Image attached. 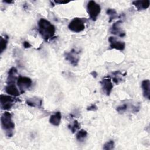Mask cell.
<instances>
[{"mask_svg":"<svg viewBox=\"0 0 150 150\" xmlns=\"http://www.w3.org/2000/svg\"><path fill=\"white\" fill-rule=\"evenodd\" d=\"M122 23V21L121 20H118L115 22H114L110 29L111 33L117 35L118 36H120L121 38L125 36L126 35L125 32L123 30V29L121 27Z\"/></svg>","mask_w":150,"mask_h":150,"instance_id":"obj_9","label":"cell"},{"mask_svg":"<svg viewBox=\"0 0 150 150\" xmlns=\"http://www.w3.org/2000/svg\"><path fill=\"white\" fill-rule=\"evenodd\" d=\"M91 75H92V76L94 77V78H96L97 76V73L96 71H93L92 72H91Z\"/></svg>","mask_w":150,"mask_h":150,"instance_id":"obj_26","label":"cell"},{"mask_svg":"<svg viewBox=\"0 0 150 150\" xmlns=\"http://www.w3.org/2000/svg\"><path fill=\"white\" fill-rule=\"evenodd\" d=\"M114 147V141L113 140H110L106 142L103 146V149L105 150H110L113 149Z\"/></svg>","mask_w":150,"mask_h":150,"instance_id":"obj_22","label":"cell"},{"mask_svg":"<svg viewBox=\"0 0 150 150\" xmlns=\"http://www.w3.org/2000/svg\"><path fill=\"white\" fill-rule=\"evenodd\" d=\"M12 115L8 111L5 112L1 116V123L2 129L8 138H11L13 135L15 124L12 119Z\"/></svg>","mask_w":150,"mask_h":150,"instance_id":"obj_2","label":"cell"},{"mask_svg":"<svg viewBox=\"0 0 150 150\" xmlns=\"http://www.w3.org/2000/svg\"><path fill=\"white\" fill-rule=\"evenodd\" d=\"M62 119V114L60 111H57L54 114L50 115L49 122L54 126H59L60 124Z\"/></svg>","mask_w":150,"mask_h":150,"instance_id":"obj_16","label":"cell"},{"mask_svg":"<svg viewBox=\"0 0 150 150\" xmlns=\"http://www.w3.org/2000/svg\"><path fill=\"white\" fill-rule=\"evenodd\" d=\"M87 132L83 129L79 130L76 135L77 140L79 142L84 141L85 139L87 138Z\"/></svg>","mask_w":150,"mask_h":150,"instance_id":"obj_18","label":"cell"},{"mask_svg":"<svg viewBox=\"0 0 150 150\" xmlns=\"http://www.w3.org/2000/svg\"><path fill=\"white\" fill-rule=\"evenodd\" d=\"M3 2H6V3H8V4H11V3H12V2H13V1H3Z\"/></svg>","mask_w":150,"mask_h":150,"instance_id":"obj_28","label":"cell"},{"mask_svg":"<svg viewBox=\"0 0 150 150\" xmlns=\"http://www.w3.org/2000/svg\"><path fill=\"white\" fill-rule=\"evenodd\" d=\"M17 101L18 100L15 98L13 96L12 97L11 95L1 94L0 96L1 108L4 110H9Z\"/></svg>","mask_w":150,"mask_h":150,"instance_id":"obj_5","label":"cell"},{"mask_svg":"<svg viewBox=\"0 0 150 150\" xmlns=\"http://www.w3.org/2000/svg\"><path fill=\"white\" fill-rule=\"evenodd\" d=\"M1 40H0V52L1 54H2L4 50L6 49L7 45H8V37L6 36V38H4L3 37H1Z\"/></svg>","mask_w":150,"mask_h":150,"instance_id":"obj_20","label":"cell"},{"mask_svg":"<svg viewBox=\"0 0 150 150\" xmlns=\"http://www.w3.org/2000/svg\"><path fill=\"white\" fill-rule=\"evenodd\" d=\"M38 30L42 38L47 41L54 36L56 28L47 19L41 18L38 22Z\"/></svg>","mask_w":150,"mask_h":150,"instance_id":"obj_1","label":"cell"},{"mask_svg":"<svg viewBox=\"0 0 150 150\" xmlns=\"http://www.w3.org/2000/svg\"><path fill=\"white\" fill-rule=\"evenodd\" d=\"M142 94L144 98L150 99V81L148 79L144 80L141 83Z\"/></svg>","mask_w":150,"mask_h":150,"instance_id":"obj_11","label":"cell"},{"mask_svg":"<svg viewBox=\"0 0 150 150\" xmlns=\"http://www.w3.org/2000/svg\"><path fill=\"white\" fill-rule=\"evenodd\" d=\"M68 128L72 133H75L77 131L79 130L80 128V124L77 120H74L72 124H70L68 125Z\"/></svg>","mask_w":150,"mask_h":150,"instance_id":"obj_19","label":"cell"},{"mask_svg":"<svg viewBox=\"0 0 150 150\" xmlns=\"http://www.w3.org/2000/svg\"><path fill=\"white\" fill-rule=\"evenodd\" d=\"M87 12L90 18L93 21H96L101 12V7L94 1H90L87 5Z\"/></svg>","mask_w":150,"mask_h":150,"instance_id":"obj_3","label":"cell"},{"mask_svg":"<svg viewBox=\"0 0 150 150\" xmlns=\"http://www.w3.org/2000/svg\"><path fill=\"white\" fill-rule=\"evenodd\" d=\"M18 71L16 67H12L8 71V77H7V84L15 83V80H17Z\"/></svg>","mask_w":150,"mask_h":150,"instance_id":"obj_14","label":"cell"},{"mask_svg":"<svg viewBox=\"0 0 150 150\" xmlns=\"http://www.w3.org/2000/svg\"><path fill=\"white\" fill-rule=\"evenodd\" d=\"M138 11H142L146 9L149 8L150 5V1L149 0H139L134 1L132 2Z\"/></svg>","mask_w":150,"mask_h":150,"instance_id":"obj_13","label":"cell"},{"mask_svg":"<svg viewBox=\"0 0 150 150\" xmlns=\"http://www.w3.org/2000/svg\"><path fill=\"white\" fill-rule=\"evenodd\" d=\"M69 29L75 33L82 32L85 29V21L80 18H73L68 25Z\"/></svg>","mask_w":150,"mask_h":150,"instance_id":"obj_4","label":"cell"},{"mask_svg":"<svg viewBox=\"0 0 150 150\" xmlns=\"http://www.w3.org/2000/svg\"><path fill=\"white\" fill-rule=\"evenodd\" d=\"M26 103L29 106L32 107L41 108L42 105V100L38 97H33L27 99L26 101Z\"/></svg>","mask_w":150,"mask_h":150,"instance_id":"obj_15","label":"cell"},{"mask_svg":"<svg viewBox=\"0 0 150 150\" xmlns=\"http://www.w3.org/2000/svg\"><path fill=\"white\" fill-rule=\"evenodd\" d=\"M55 4H66L68 3L69 2H66V1H54V2Z\"/></svg>","mask_w":150,"mask_h":150,"instance_id":"obj_27","label":"cell"},{"mask_svg":"<svg viewBox=\"0 0 150 150\" xmlns=\"http://www.w3.org/2000/svg\"><path fill=\"white\" fill-rule=\"evenodd\" d=\"M16 84L21 94H23L31 87L32 81L31 79L28 77L19 76L17 79Z\"/></svg>","mask_w":150,"mask_h":150,"instance_id":"obj_6","label":"cell"},{"mask_svg":"<svg viewBox=\"0 0 150 150\" xmlns=\"http://www.w3.org/2000/svg\"><path fill=\"white\" fill-rule=\"evenodd\" d=\"M97 106L95 104H92L90 106L87 107V110L88 111H96L97 110Z\"/></svg>","mask_w":150,"mask_h":150,"instance_id":"obj_24","label":"cell"},{"mask_svg":"<svg viewBox=\"0 0 150 150\" xmlns=\"http://www.w3.org/2000/svg\"><path fill=\"white\" fill-rule=\"evenodd\" d=\"M100 84L103 93L106 96H110L113 88V84L111 81V79L110 77H104L100 81Z\"/></svg>","mask_w":150,"mask_h":150,"instance_id":"obj_8","label":"cell"},{"mask_svg":"<svg viewBox=\"0 0 150 150\" xmlns=\"http://www.w3.org/2000/svg\"><path fill=\"white\" fill-rule=\"evenodd\" d=\"M128 107V105L127 104L125 103L120 106H118L116 108V110L118 113L123 114L127 110Z\"/></svg>","mask_w":150,"mask_h":150,"instance_id":"obj_23","label":"cell"},{"mask_svg":"<svg viewBox=\"0 0 150 150\" xmlns=\"http://www.w3.org/2000/svg\"><path fill=\"white\" fill-rule=\"evenodd\" d=\"M108 42L110 43V47L111 49H114L119 50H123L125 49V43L124 42L118 40L115 37H109Z\"/></svg>","mask_w":150,"mask_h":150,"instance_id":"obj_10","label":"cell"},{"mask_svg":"<svg viewBox=\"0 0 150 150\" xmlns=\"http://www.w3.org/2000/svg\"><path fill=\"white\" fill-rule=\"evenodd\" d=\"M79 54V51H77L76 49H73L70 52L64 53V58L72 66H76L78 65L80 60Z\"/></svg>","mask_w":150,"mask_h":150,"instance_id":"obj_7","label":"cell"},{"mask_svg":"<svg viewBox=\"0 0 150 150\" xmlns=\"http://www.w3.org/2000/svg\"><path fill=\"white\" fill-rule=\"evenodd\" d=\"M106 13L109 16V22H111L112 20L118 17L117 12L114 9H107Z\"/></svg>","mask_w":150,"mask_h":150,"instance_id":"obj_21","label":"cell"},{"mask_svg":"<svg viewBox=\"0 0 150 150\" xmlns=\"http://www.w3.org/2000/svg\"><path fill=\"white\" fill-rule=\"evenodd\" d=\"M126 74V73L124 74H122L120 71H115L112 73L111 75V79H112L113 82L116 84H118L123 79V77L125 76Z\"/></svg>","mask_w":150,"mask_h":150,"instance_id":"obj_17","label":"cell"},{"mask_svg":"<svg viewBox=\"0 0 150 150\" xmlns=\"http://www.w3.org/2000/svg\"><path fill=\"white\" fill-rule=\"evenodd\" d=\"M5 90L7 94L13 97H18L21 94V92L19 91L18 88L16 87L15 83L7 84Z\"/></svg>","mask_w":150,"mask_h":150,"instance_id":"obj_12","label":"cell"},{"mask_svg":"<svg viewBox=\"0 0 150 150\" xmlns=\"http://www.w3.org/2000/svg\"><path fill=\"white\" fill-rule=\"evenodd\" d=\"M23 47L26 49H28V48H30L32 46L30 44V43L28 41H24L23 43Z\"/></svg>","mask_w":150,"mask_h":150,"instance_id":"obj_25","label":"cell"}]
</instances>
